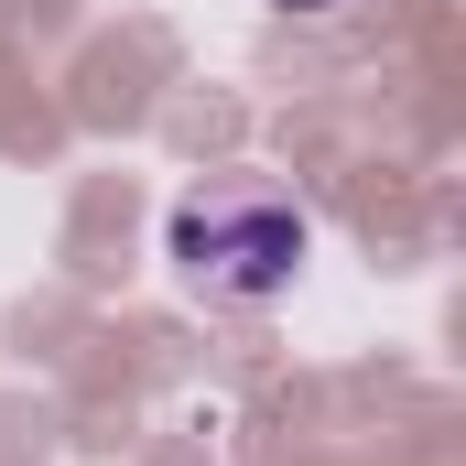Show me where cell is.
<instances>
[{"instance_id":"cell-1","label":"cell","mask_w":466,"mask_h":466,"mask_svg":"<svg viewBox=\"0 0 466 466\" xmlns=\"http://www.w3.org/2000/svg\"><path fill=\"white\" fill-rule=\"evenodd\" d=\"M174 271L196 282V293H218V304H271V293H293V271H304V207L293 196H260V185H218V196H185L174 207Z\"/></svg>"},{"instance_id":"cell-2","label":"cell","mask_w":466,"mask_h":466,"mask_svg":"<svg viewBox=\"0 0 466 466\" xmlns=\"http://www.w3.org/2000/svg\"><path fill=\"white\" fill-rule=\"evenodd\" d=\"M282 11H337V0H282Z\"/></svg>"}]
</instances>
